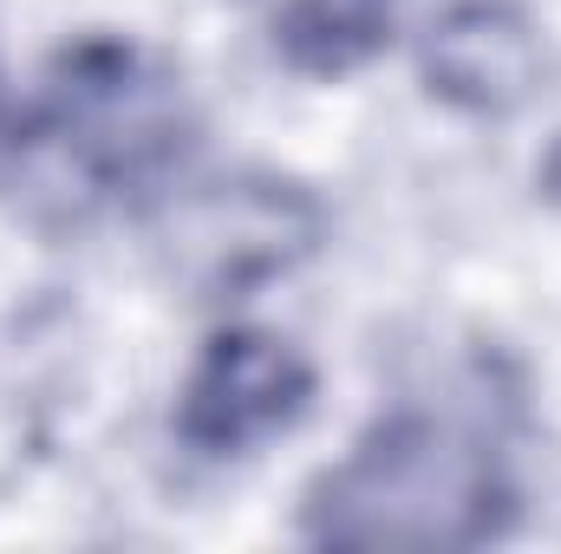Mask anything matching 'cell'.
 I'll return each instance as SVG.
<instances>
[{"instance_id": "cell-1", "label": "cell", "mask_w": 561, "mask_h": 554, "mask_svg": "<svg viewBox=\"0 0 561 554\" xmlns=\"http://www.w3.org/2000/svg\"><path fill=\"white\" fill-rule=\"evenodd\" d=\"M510 516L496 443L457 412H392L373 424L307 503L327 549H477Z\"/></svg>"}, {"instance_id": "cell-2", "label": "cell", "mask_w": 561, "mask_h": 554, "mask_svg": "<svg viewBox=\"0 0 561 554\" xmlns=\"http://www.w3.org/2000/svg\"><path fill=\"white\" fill-rule=\"evenodd\" d=\"M183 143V99L138 46L92 39L59 59L26 143L20 170L33 189L85 209L105 196L144 189Z\"/></svg>"}, {"instance_id": "cell-3", "label": "cell", "mask_w": 561, "mask_h": 554, "mask_svg": "<svg viewBox=\"0 0 561 554\" xmlns=\"http://www.w3.org/2000/svg\"><path fill=\"white\" fill-rule=\"evenodd\" d=\"M307 392H313V372L287 339L249 333V326L216 333L183 385L176 437L203 457H236L275 437L280 424H294L307 412Z\"/></svg>"}, {"instance_id": "cell-4", "label": "cell", "mask_w": 561, "mask_h": 554, "mask_svg": "<svg viewBox=\"0 0 561 554\" xmlns=\"http://www.w3.org/2000/svg\"><path fill=\"white\" fill-rule=\"evenodd\" d=\"M431 79L444 99L477 105V112H510L536 85V39L516 13L503 7H457L424 53Z\"/></svg>"}, {"instance_id": "cell-5", "label": "cell", "mask_w": 561, "mask_h": 554, "mask_svg": "<svg viewBox=\"0 0 561 554\" xmlns=\"http://www.w3.org/2000/svg\"><path fill=\"white\" fill-rule=\"evenodd\" d=\"M392 26V0H294L280 20V53L307 72L359 66Z\"/></svg>"}]
</instances>
